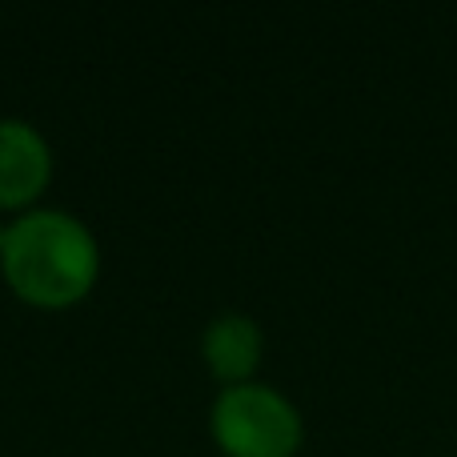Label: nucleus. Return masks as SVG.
Returning <instances> with one entry per match:
<instances>
[{
    "mask_svg": "<svg viewBox=\"0 0 457 457\" xmlns=\"http://www.w3.org/2000/svg\"><path fill=\"white\" fill-rule=\"evenodd\" d=\"M201 357H205V370L213 373V381H221V389L257 381L261 357H265V333L249 313L228 309V313H217L205 325Z\"/></svg>",
    "mask_w": 457,
    "mask_h": 457,
    "instance_id": "4",
    "label": "nucleus"
},
{
    "mask_svg": "<svg viewBox=\"0 0 457 457\" xmlns=\"http://www.w3.org/2000/svg\"><path fill=\"white\" fill-rule=\"evenodd\" d=\"M209 437L225 457H297L305 445V418L277 386L245 381L217 389Z\"/></svg>",
    "mask_w": 457,
    "mask_h": 457,
    "instance_id": "2",
    "label": "nucleus"
},
{
    "mask_svg": "<svg viewBox=\"0 0 457 457\" xmlns=\"http://www.w3.org/2000/svg\"><path fill=\"white\" fill-rule=\"evenodd\" d=\"M4 228H8V221H4V217H0V245H4Z\"/></svg>",
    "mask_w": 457,
    "mask_h": 457,
    "instance_id": "5",
    "label": "nucleus"
},
{
    "mask_svg": "<svg viewBox=\"0 0 457 457\" xmlns=\"http://www.w3.org/2000/svg\"><path fill=\"white\" fill-rule=\"evenodd\" d=\"M0 273L16 301L32 309H72L96 289L101 245L69 209L37 205L16 213L0 245Z\"/></svg>",
    "mask_w": 457,
    "mask_h": 457,
    "instance_id": "1",
    "label": "nucleus"
},
{
    "mask_svg": "<svg viewBox=\"0 0 457 457\" xmlns=\"http://www.w3.org/2000/svg\"><path fill=\"white\" fill-rule=\"evenodd\" d=\"M53 145L32 120L0 117V213H29L53 185Z\"/></svg>",
    "mask_w": 457,
    "mask_h": 457,
    "instance_id": "3",
    "label": "nucleus"
}]
</instances>
